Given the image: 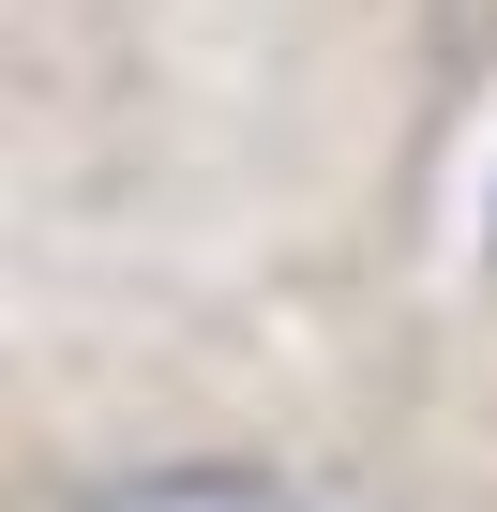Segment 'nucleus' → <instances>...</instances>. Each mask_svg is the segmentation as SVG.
I'll use <instances>...</instances> for the list:
<instances>
[{"instance_id": "obj_1", "label": "nucleus", "mask_w": 497, "mask_h": 512, "mask_svg": "<svg viewBox=\"0 0 497 512\" xmlns=\"http://www.w3.org/2000/svg\"><path fill=\"white\" fill-rule=\"evenodd\" d=\"M76 512H317V497H287L272 467H121Z\"/></svg>"}]
</instances>
